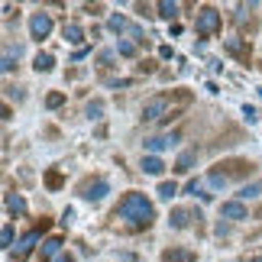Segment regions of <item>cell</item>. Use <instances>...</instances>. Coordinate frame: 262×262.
<instances>
[{
  "instance_id": "obj_1",
  "label": "cell",
  "mask_w": 262,
  "mask_h": 262,
  "mask_svg": "<svg viewBox=\"0 0 262 262\" xmlns=\"http://www.w3.org/2000/svg\"><path fill=\"white\" fill-rule=\"evenodd\" d=\"M117 217H123L129 227H149V224H152V217H156V210L146 201V194H136V191H133V194H126L123 201H120Z\"/></svg>"
},
{
  "instance_id": "obj_2",
  "label": "cell",
  "mask_w": 262,
  "mask_h": 262,
  "mask_svg": "<svg viewBox=\"0 0 262 262\" xmlns=\"http://www.w3.org/2000/svg\"><path fill=\"white\" fill-rule=\"evenodd\" d=\"M172 117H178V110L172 107V97H152L149 104L143 107V120L146 123H159V120H172Z\"/></svg>"
},
{
  "instance_id": "obj_3",
  "label": "cell",
  "mask_w": 262,
  "mask_h": 262,
  "mask_svg": "<svg viewBox=\"0 0 262 262\" xmlns=\"http://www.w3.org/2000/svg\"><path fill=\"white\" fill-rule=\"evenodd\" d=\"M194 29H198V36H217L220 33V13L214 7H201V13L194 19Z\"/></svg>"
},
{
  "instance_id": "obj_4",
  "label": "cell",
  "mask_w": 262,
  "mask_h": 262,
  "mask_svg": "<svg viewBox=\"0 0 262 262\" xmlns=\"http://www.w3.org/2000/svg\"><path fill=\"white\" fill-rule=\"evenodd\" d=\"M42 230H46V224L42 227H36V230H29V233L16 243V249H13V262H26V256H29V249H33L36 243H39V236H42Z\"/></svg>"
},
{
  "instance_id": "obj_5",
  "label": "cell",
  "mask_w": 262,
  "mask_h": 262,
  "mask_svg": "<svg viewBox=\"0 0 262 262\" xmlns=\"http://www.w3.org/2000/svg\"><path fill=\"white\" fill-rule=\"evenodd\" d=\"M49 33H52V16L49 13H33V19H29V36L42 42Z\"/></svg>"
},
{
  "instance_id": "obj_6",
  "label": "cell",
  "mask_w": 262,
  "mask_h": 262,
  "mask_svg": "<svg viewBox=\"0 0 262 262\" xmlns=\"http://www.w3.org/2000/svg\"><path fill=\"white\" fill-rule=\"evenodd\" d=\"M175 143H178V136H175V133H159V136H149L143 146H146V152H149V156H156V152H165V149H172Z\"/></svg>"
},
{
  "instance_id": "obj_7",
  "label": "cell",
  "mask_w": 262,
  "mask_h": 262,
  "mask_svg": "<svg viewBox=\"0 0 262 262\" xmlns=\"http://www.w3.org/2000/svg\"><path fill=\"white\" fill-rule=\"evenodd\" d=\"M107 191H110V185H107L104 178H97V181H88V185H81V198H88V201H104Z\"/></svg>"
},
{
  "instance_id": "obj_8",
  "label": "cell",
  "mask_w": 262,
  "mask_h": 262,
  "mask_svg": "<svg viewBox=\"0 0 262 262\" xmlns=\"http://www.w3.org/2000/svg\"><path fill=\"white\" fill-rule=\"evenodd\" d=\"M220 214H224L227 220H246L249 210H246V204H239V201H227V204L220 207Z\"/></svg>"
},
{
  "instance_id": "obj_9",
  "label": "cell",
  "mask_w": 262,
  "mask_h": 262,
  "mask_svg": "<svg viewBox=\"0 0 262 262\" xmlns=\"http://www.w3.org/2000/svg\"><path fill=\"white\" fill-rule=\"evenodd\" d=\"M191 217H198V220H201V214H191L188 207H175V210H172V217H168V224H172L175 230H185V227L191 224Z\"/></svg>"
},
{
  "instance_id": "obj_10",
  "label": "cell",
  "mask_w": 262,
  "mask_h": 262,
  "mask_svg": "<svg viewBox=\"0 0 262 262\" xmlns=\"http://www.w3.org/2000/svg\"><path fill=\"white\" fill-rule=\"evenodd\" d=\"M224 49H227L230 55H236V58H243V62H249V46L239 42V39H224Z\"/></svg>"
},
{
  "instance_id": "obj_11",
  "label": "cell",
  "mask_w": 262,
  "mask_h": 262,
  "mask_svg": "<svg viewBox=\"0 0 262 262\" xmlns=\"http://www.w3.org/2000/svg\"><path fill=\"white\" fill-rule=\"evenodd\" d=\"M198 256L191 249H165L162 253V262H194Z\"/></svg>"
},
{
  "instance_id": "obj_12",
  "label": "cell",
  "mask_w": 262,
  "mask_h": 262,
  "mask_svg": "<svg viewBox=\"0 0 262 262\" xmlns=\"http://www.w3.org/2000/svg\"><path fill=\"white\" fill-rule=\"evenodd\" d=\"M143 172L146 175H162L165 172V162L159 156H143Z\"/></svg>"
},
{
  "instance_id": "obj_13",
  "label": "cell",
  "mask_w": 262,
  "mask_h": 262,
  "mask_svg": "<svg viewBox=\"0 0 262 262\" xmlns=\"http://www.w3.org/2000/svg\"><path fill=\"white\" fill-rule=\"evenodd\" d=\"M198 162V149H188V152H181L178 156V162H175V172H191V165Z\"/></svg>"
},
{
  "instance_id": "obj_14",
  "label": "cell",
  "mask_w": 262,
  "mask_h": 262,
  "mask_svg": "<svg viewBox=\"0 0 262 262\" xmlns=\"http://www.w3.org/2000/svg\"><path fill=\"white\" fill-rule=\"evenodd\" d=\"M4 201H7V210H10V214H26V201L19 198V194H7Z\"/></svg>"
},
{
  "instance_id": "obj_15",
  "label": "cell",
  "mask_w": 262,
  "mask_h": 262,
  "mask_svg": "<svg viewBox=\"0 0 262 262\" xmlns=\"http://www.w3.org/2000/svg\"><path fill=\"white\" fill-rule=\"evenodd\" d=\"M16 58H19V46H7L4 49V65H0V68H4V72H13Z\"/></svg>"
},
{
  "instance_id": "obj_16",
  "label": "cell",
  "mask_w": 262,
  "mask_h": 262,
  "mask_svg": "<svg viewBox=\"0 0 262 262\" xmlns=\"http://www.w3.org/2000/svg\"><path fill=\"white\" fill-rule=\"evenodd\" d=\"M58 249H62V236H49L42 243V259H52Z\"/></svg>"
},
{
  "instance_id": "obj_17",
  "label": "cell",
  "mask_w": 262,
  "mask_h": 262,
  "mask_svg": "<svg viewBox=\"0 0 262 262\" xmlns=\"http://www.w3.org/2000/svg\"><path fill=\"white\" fill-rule=\"evenodd\" d=\"M65 39H68V42H75V46H78V42L84 39V29L78 26V23H68V26H65Z\"/></svg>"
},
{
  "instance_id": "obj_18",
  "label": "cell",
  "mask_w": 262,
  "mask_h": 262,
  "mask_svg": "<svg viewBox=\"0 0 262 262\" xmlns=\"http://www.w3.org/2000/svg\"><path fill=\"white\" fill-rule=\"evenodd\" d=\"M52 65H55V58L49 55V52H39L36 55V72H52Z\"/></svg>"
},
{
  "instance_id": "obj_19",
  "label": "cell",
  "mask_w": 262,
  "mask_h": 262,
  "mask_svg": "<svg viewBox=\"0 0 262 262\" xmlns=\"http://www.w3.org/2000/svg\"><path fill=\"white\" fill-rule=\"evenodd\" d=\"M178 194V185H175V181H162V185H159V198H162V201H172Z\"/></svg>"
},
{
  "instance_id": "obj_20",
  "label": "cell",
  "mask_w": 262,
  "mask_h": 262,
  "mask_svg": "<svg viewBox=\"0 0 262 262\" xmlns=\"http://www.w3.org/2000/svg\"><path fill=\"white\" fill-rule=\"evenodd\" d=\"M178 13V4H168V0H162V4H159V16H165V19H172Z\"/></svg>"
},
{
  "instance_id": "obj_21",
  "label": "cell",
  "mask_w": 262,
  "mask_h": 262,
  "mask_svg": "<svg viewBox=\"0 0 262 262\" xmlns=\"http://www.w3.org/2000/svg\"><path fill=\"white\" fill-rule=\"evenodd\" d=\"M0 243H4L7 249H10V246H13V227H10V224L4 227V233H0Z\"/></svg>"
},
{
  "instance_id": "obj_22",
  "label": "cell",
  "mask_w": 262,
  "mask_h": 262,
  "mask_svg": "<svg viewBox=\"0 0 262 262\" xmlns=\"http://www.w3.org/2000/svg\"><path fill=\"white\" fill-rule=\"evenodd\" d=\"M62 104H65V94H49V97H46V107H52V110L62 107Z\"/></svg>"
},
{
  "instance_id": "obj_23",
  "label": "cell",
  "mask_w": 262,
  "mask_h": 262,
  "mask_svg": "<svg viewBox=\"0 0 262 262\" xmlns=\"http://www.w3.org/2000/svg\"><path fill=\"white\" fill-rule=\"evenodd\" d=\"M46 185L49 188H62V175H58V172H49L46 175Z\"/></svg>"
},
{
  "instance_id": "obj_24",
  "label": "cell",
  "mask_w": 262,
  "mask_h": 262,
  "mask_svg": "<svg viewBox=\"0 0 262 262\" xmlns=\"http://www.w3.org/2000/svg\"><path fill=\"white\" fill-rule=\"evenodd\" d=\"M117 52H120V55H136V46H133V42H120Z\"/></svg>"
},
{
  "instance_id": "obj_25",
  "label": "cell",
  "mask_w": 262,
  "mask_h": 262,
  "mask_svg": "<svg viewBox=\"0 0 262 262\" xmlns=\"http://www.w3.org/2000/svg\"><path fill=\"white\" fill-rule=\"evenodd\" d=\"M262 191V185H253V188H239V198H256Z\"/></svg>"
},
{
  "instance_id": "obj_26",
  "label": "cell",
  "mask_w": 262,
  "mask_h": 262,
  "mask_svg": "<svg viewBox=\"0 0 262 262\" xmlns=\"http://www.w3.org/2000/svg\"><path fill=\"white\" fill-rule=\"evenodd\" d=\"M100 114H104V107H100V104H88V117H100Z\"/></svg>"
},
{
  "instance_id": "obj_27",
  "label": "cell",
  "mask_w": 262,
  "mask_h": 262,
  "mask_svg": "<svg viewBox=\"0 0 262 262\" xmlns=\"http://www.w3.org/2000/svg\"><path fill=\"white\" fill-rule=\"evenodd\" d=\"M55 262H75V259H72V256H68V253H62V256H58Z\"/></svg>"
}]
</instances>
